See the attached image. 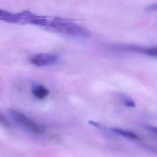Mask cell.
Wrapping results in <instances>:
<instances>
[{
    "label": "cell",
    "mask_w": 157,
    "mask_h": 157,
    "mask_svg": "<svg viewBox=\"0 0 157 157\" xmlns=\"http://www.w3.org/2000/svg\"><path fill=\"white\" fill-rule=\"evenodd\" d=\"M53 31L71 36L87 37L90 36V31L85 28L72 21L58 17L49 18L46 26Z\"/></svg>",
    "instance_id": "1"
},
{
    "label": "cell",
    "mask_w": 157,
    "mask_h": 157,
    "mask_svg": "<svg viewBox=\"0 0 157 157\" xmlns=\"http://www.w3.org/2000/svg\"><path fill=\"white\" fill-rule=\"evenodd\" d=\"M9 113L15 122L27 130L37 134L43 133L44 128L42 126L21 112L14 109H10L9 110Z\"/></svg>",
    "instance_id": "2"
},
{
    "label": "cell",
    "mask_w": 157,
    "mask_h": 157,
    "mask_svg": "<svg viewBox=\"0 0 157 157\" xmlns=\"http://www.w3.org/2000/svg\"><path fill=\"white\" fill-rule=\"evenodd\" d=\"M58 57L51 53H39L34 55L31 59V63L38 67L47 66L57 62Z\"/></svg>",
    "instance_id": "3"
},
{
    "label": "cell",
    "mask_w": 157,
    "mask_h": 157,
    "mask_svg": "<svg viewBox=\"0 0 157 157\" xmlns=\"http://www.w3.org/2000/svg\"><path fill=\"white\" fill-rule=\"evenodd\" d=\"M123 48L135 51L137 52H139L143 54L150 55V56H156V47H150V48H144L139 46L136 45H128V46H124Z\"/></svg>",
    "instance_id": "4"
},
{
    "label": "cell",
    "mask_w": 157,
    "mask_h": 157,
    "mask_svg": "<svg viewBox=\"0 0 157 157\" xmlns=\"http://www.w3.org/2000/svg\"><path fill=\"white\" fill-rule=\"evenodd\" d=\"M111 131L117 135H118L120 136L123 137L128 139H131L133 140H139L138 136L132 131L122 129L120 128H111Z\"/></svg>",
    "instance_id": "5"
},
{
    "label": "cell",
    "mask_w": 157,
    "mask_h": 157,
    "mask_svg": "<svg viewBox=\"0 0 157 157\" xmlns=\"http://www.w3.org/2000/svg\"><path fill=\"white\" fill-rule=\"evenodd\" d=\"M32 93L37 99H42L47 97L49 94V90L44 85H37L33 87Z\"/></svg>",
    "instance_id": "6"
},
{
    "label": "cell",
    "mask_w": 157,
    "mask_h": 157,
    "mask_svg": "<svg viewBox=\"0 0 157 157\" xmlns=\"http://www.w3.org/2000/svg\"><path fill=\"white\" fill-rule=\"evenodd\" d=\"M0 20L9 23H17V13H13L0 9Z\"/></svg>",
    "instance_id": "7"
},
{
    "label": "cell",
    "mask_w": 157,
    "mask_h": 157,
    "mask_svg": "<svg viewBox=\"0 0 157 157\" xmlns=\"http://www.w3.org/2000/svg\"><path fill=\"white\" fill-rule=\"evenodd\" d=\"M120 98L122 101V102L123 103V104L125 106L129 107H136L135 102L132 99L129 98L128 96L121 94L120 95Z\"/></svg>",
    "instance_id": "8"
},
{
    "label": "cell",
    "mask_w": 157,
    "mask_h": 157,
    "mask_svg": "<svg viewBox=\"0 0 157 157\" xmlns=\"http://www.w3.org/2000/svg\"><path fill=\"white\" fill-rule=\"evenodd\" d=\"M0 124L6 127L9 126V123L8 122L6 117L3 115H2L1 113H0Z\"/></svg>",
    "instance_id": "9"
},
{
    "label": "cell",
    "mask_w": 157,
    "mask_h": 157,
    "mask_svg": "<svg viewBox=\"0 0 157 157\" xmlns=\"http://www.w3.org/2000/svg\"><path fill=\"white\" fill-rule=\"evenodd\" d=\"M156 7H157V6H156V4H150L149 5L148 7H147V10H150V11H154V10H156Z\"/></svg>",
    "instance_id": "10"
}]
</instances>
